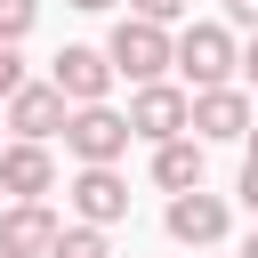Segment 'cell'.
<instances>
[{
	"instance_id": "cell-3",
	"label": "cell",
	"mask_w": 258,
	"mask_h": 258,
	"mask_svg": "<svg viewBox=\"0 0 258 258\" xmlns=\"http://www.w3.org/2000/svg\"><path fill=\"white\" fill-rule=\"evenodd\" d=\"M177 73L210 97V89H226V73H234V40H226V24H185V40H177Z\"/></svg>"
},
{
	"instance_id": "cell-7",
	"label": "cell",
	"mask_w": 258,
	"mask_h": 258,
	"mask_svg": "<svg viewBox=\"0 0 258 258\" xmlns=\"http://www.w3.org/2000/svg\"><path fill=\"white\" fill-rule=\"evenodd\" d=\"M64 121H73V113H64V97H56L48 81H24V89L8 97V129H16L24 145H40V137H56Z\"/></svg>"
},
{
	"instance_id": "cell-19",
	"label": "cell",
	"mask_w": 258,
	"mask_h": 258,
	"mask_svg": "<svg viewBox=\"0 0 258 258\" xmlns=\"http://www.w3.org/2000/svg\"><path fill=\"white\" fill-rule=\"evenodd\" d=\"M242 73H250V81H258V40H250V56H242Z\"/></svg>"
},
{
	"instance_id": "cell-1",
	"label": "cell",
	"mask_w": 258,
	"mask_h": 258,
	"mask_svg": "<svg viewBox=\"0 0 258 258\" xmlns=\"http://www.w3.org/2000/svg\"><path fill=\"white\" fill-rule=\"evenodd\" d=\"M105 56H113V73H129L137 89H153V81H161V73L177 64V40H169L161 24H145V16H121V24H113V48H105Z\"/></svg>"
},
{
	"instance_id": "cell-6",
	"label": "cell",
	"mask_w": 258,
	"mask_h": 258,
	"mask_svg": "<svg viewBox=\"0 0 258 258\" xmlns=\"http://www.w3.org/2000/svg\"><path fill=\"white\" fill-rule=\"evenodd\" d=\"M56 218H48V202H16V210H0V258H48L56 250Z\"/></svg>"
},
{
	"instance_id": "cell-8",
	"label": "cell",
	"mask_w": 258,
	"mask_h": 258,
	"mask_svg": "<svg viewBox=\"0 0 258 258\" xmlns=\"http://www.w3.org/2000/svg\"><path fill=\"white\" fill-rule=\"evenodd\" d=\"M73 210H81V226H113V218H129V185L113 169H81L73 177Z\"/></svg>"
},
{
	"instance_id": "cell-12",
	"label": "cell",
	"mask_w": 258,
	"mask_h": 258,
	"mask_svg": "<svg viewBox=\"0 0 258 258\" xmlns=\"http://www.w3.org/2000/svg\"><path fill=\"white\" fill-rule=\"evenodd\" d=\"M153 177L169 185V202H177V194H202V137H169V145H153Z\"/></svg>"
},
{
	"instance_id": "cell-17",
	"label": "cell",
	"mask_w": 258,
	"mask_h": 258,
	"mask_svg": "<svg viewBox=\"0 0 258 258\" xmlns=\"http://www.w3.org/2000/svg\"><path fill=\"white\" fill-rule=\"evenodd\" d=\"M234 194H242V210L258 218V161H242V185H234Z\"/></svg>"
},
{
	"instance_id": "cell-9",
	"label": "cell",
	"mask_w": 258,
	"mask_h": 258,
	"mask_svg": "<svg viewBox=\"0 0 258 258\" xmlns=\"http://www.w3.org/2000/svg\"><path fill=\"white\" fill-rule=\"evenodd\" d=\"M56 185V161L40 153V145H0V194H16V202H40Z\"/></svg>"
},
{
	"instance_id": "cell-11",
	"label": "cell",
	"mask_w": 258,
	"mask_h": 258,
	"mask_svg": "<svg viewBox=\"0 0 258 258\" xmlns=\"http://www.w3.org/2000/svg\"><path fill=\"white\" fill-rule=\"evenodd\" d=\"M185 129H202V137H250V97L242 89H210V97H194Z\"/></svg>"
},
{
	"instance_id": "cell-20",
	"label": "cell",
	"mask_w": 258,
	"mask_h": 258,
	"mask_svg": "<svg viewBox=\"0 0 258 258\" xmlns=\"http://www.w3.org/2000/svg\"><path fill=\"white\" fill-rule=\"evenodd\" d=\"M73 8H113V0H73Z\"/></svg>"
},
{
	"instance_id": "cell-21",
	"label": "cell",
	"mask_w": 258,
	"mask_h": 258,
	"mask_svg": "<svg viewBox=\"0 0 258 258\" xmlns=\"http://www.w3.org/2000/svg\"><path fill=\"white\" fill-rule=\"evenodd\" d=\"M250 161H258V121H250Z\"/></svg>"
},
{
	"instance_id": "cell-15",
	"label": "cell",
	"mask_w": 258,
	"mask_h": 258,
	"mask_svg": "<svg viewBox=\"0 0 258 258\" xmlns=\"http://www.w3.org/2000/svg\"><path fill=\"white\" fill-rule=\"evenodd\" d=\"M129 8H137L145 24H169V16H185V0H129Z\"/></svg>"
},
{
	"instance_id": "cell-4",
	"label": "cell",
	"mask_w": 258,
	"mask_h": 258,
	"mask_svg": "<svg viewBox=\"0 0 258 258\" xmlns=\"http://www.w3.org/2000/svg\"><path fill=\"white\" fill-rule=\"evenodd\" d=\"M105 81H113L105 48H56V64H48V89L64 105H105Z\"/></svg>"
},
{
	"instance_id": "cell-18",
	"label": "cell",
	"mask_w": 258,
	"mask_h": 258,
	"mask_svg": "<svg viewBox=\"0 0 258 258\" xmlns=\"http://www.w3.org/2000/svg\"><path fill=\"white\" fill-rule=\"evenodd\" d=\"M226 16H234V24H250V32H258V0H226Z\"/></svg>"
},
{
	"instance_id": "cell-5",
	"label": "cell",
	"mask_w": 258,
	"mask_h": 258,
	"mask_svg": "<svg viewBox=\"0 0 258 258\" xmlns=\"http://www.w3.org/2000/svg\"><path fill=\"white\" fill-rule=\"evenodd\" d=\"M185 121H194V97H177V89H161V81L129 97V137L169 145V137H185Z\"/></svg>"
},
{
	"instance_id": "cell-16",
	"label": "cell",
	"mask_w": 258,
	"mask_h": 258,
	"mask_svg": "<svg viewBox=\"0 0 258 258\" xmlns=\"http://www.w3.org/2000/svg\"><path fill=\"white\" fill-rule=\"evenodd\" d=\"M24 89V64H16V48H0V97H16Z\"/></svg>"
},
{
	"instance_id": "cell-13",
	"label": "cell",
	"mask_w": 258,
	"mask_h": 258,
	"mask_svg": "<svg viewBox=\"0 0 258 258\" xmlns=\"http://www.w3.org/2000/svg\"><path fill=\"white\" fill-rule=\"evenodd\" d=\"M48 258H113V250H105V234H97V226H64Z\"/></svg>"
},
{
	"instance_id": "cell-10",
	"label": "cell",
	"mask_w": 258,
	"mask_h": 258,
	"mask_svg": "<svg viewBox=\"0 0 258 258\" xmlns=\"http://www.w3.org/2000/svg\"><path fill=\"white\" fill-rule=\"evenodd\" d=\"M169 234L194 242V250H210V242L226 234V202H218V194H177V202H169Z\"/></svg>"
},
{
	"instance_id": "cell-22",
	"label": "cell",
	"mask_w": 258,
	"mask_h": 258,
	"mask_svg": "<svg viewBox=\"0 0 258 258\" xmlns=\"http://www.w3.org/2000/svg\"><path fill=\"white\" fill-rule=\"evenodd\" d=\"M242 258H258V234H250V242H242Z\"/></svg>"
},
{
	"instance_id": "cell-2",
	"label": "cell",
	"mask_w": 258,
	"mask_h": 258,
	"mask_svg": "<svg viewBox=\"0 0 258 258\" xmlns=\"http://www.w3.org/2000/svg\"><path fill=\"white\" fill-rule=\"evenodd\" d=\"M64 145H73L89 169H113V153H129V113H113V105H81V113L64 121Z\"/></svg>"
},
{
	"instance_id": "cell-14",
	"label": "cell",
	"mask_w": 258,
	"mask_h": 258,
	"mask_svg": "<svg viewBox=\"0 0 258 258\" xmlns=\"http://www.w3.org/2000/svg\"><path fill=\"white\" fill-rule=\"evenodd\" d=\"M32 16H40V0H0V48H16L32 32Z\"/></svg>"
}]
</instances>
